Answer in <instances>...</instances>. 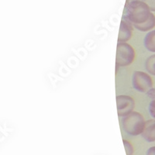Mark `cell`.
Instances as JSON below:
<instances>
[{
	"mask_svg": "<svg viewBox=\"0 0 155 155\" xmlns=\"http://www.w3.org/2000/svg\"><path fill=\"white\" fill-rule=\"evenodd\" d=\"M132 1H135V0H127V3H128L130 2H132Z\"/></svg>",
	"mask_w": 155,
	"mask_h": 155,
	"instance_id": "2e32d148",
	"label": "cell"
},
{
	"mask_svg": "<svg viewBox=\"0 0 155 155\" xmlns=\"http://www.w3.org/2000/svg\"><path fill=\"white\" fill-rule=\"evenodd\" d=\"M133 27L134 26L128 20L123 18L120 23L118 43H126L131 38L133 34Z\"/></svg>",
	"mask_w": 155,
	"mask_h": 155,
	"instance_id": "8992f818",
	"label": "cell"
},
{
	"mask_svg": "<svg viewBox=\"0 0 155 155\" xmlns=\"http://www.w3.org/2000/svg\"><path fill=\"white\" fill-rule=\"evenodd\" d=\"M149 113L150 116L155 119V98L153 99L149 105Z\"/></svg>",
	"mask_w": 155,
	"mask_h": 155,
	"instance_id": "7c38bea8",
	"label": "cell"
},
{
	"mask_svg": "<svg viewBox=\"0 0 155 155\" xmlns=\"http://www.w3.org/2000/svg\"><path fill=\"white\" fill-rule=\"evenodd\" d=\"M133 87L140 92H147L153 88V81L150 75L143 71H136L132 77Z\"/></svg>",
	"mask_w": 155,
	"mask_h": 155,
	"instance_id": "277c9868",
	"label": "cell"
},
{
	"mask_svg": "<svg viewBox=\"0 0 155 155\" xmlns=\"http://www.w3.org/2000/svg\"><path fill=\"white\" fill-rule=\"evenodd\" d=\"M145 68L149 74L155 76V54L151 55L147 59Z\"/></svg>",
	"mask_w": 155,
	"mask_h": 155,
	"instance_id": "30bf717a",
	"label": "cell"
},
{
	"mask_svg": "<svg viewBox=\"0 0 155 155\" xmlns=\"http://www.w3.org/2000/svg\"><path fill=\"white\" fill-rule=\"evenodd\" d=\"M151 14V11L146 3L140 0H135L126 4L125 12L123 18L135 27L147 21Z\"/></svg>",
	"mask_w": 155,
	"mask_h": 155,
	"instance_id": "6da1fadb",
	"label": "cell"
},
{
	"mask_svg": "<svg viewBox=\"0 0 155 155\" xmlns=\"http://www.w3.org/2000/svg\"><path fill=\"white\" fill-rule=\"evenodd\" d=\"M141 135L147 142L155 141V120H149L146 121Z\"/></svg>",
	"mask_w": 155,
	"mask_h": 155,
	"instance_id": "52a82bcc",
	"label": "cell"
},
{
	"mask_svg": "<svg viewBox=\"0 0 155 155\" xmlns=\"http://www.w3.org/2000/svg\"><path fill=\"white\" fill-rule=\"evenodd\" d=\"M155 27V16L152 13L150 17L149 18L147 21L145 22L144 23L140 25H137L135 26V28L137 29L138 30H140L142 32H146L148 30H150Z\"/></svg>",
	"mask_w": 155,
	"mask_h": 155,
	"instance_id": "9c48e42d",
	"label": "cell"
},
{
	"mask_svg": "<svg viewBox=\"0 0 155 155\" xmlns=\"http://www.w3.org/2000/svg\"><path fill=\"white\" fill-rule=\"evenodd\" d=\"M144 3L148 5V7L150 8V11L155 12V0H141Z\"/></svg>",
	"mask_w": 155,
	"mask_h": 155,
	"instance_id": "4fadbf2b",
	"label": "cell"
},
{
	"mask_svg": "<svg viewBox=\"0 0 155 155\" xmlns=\"http://www.w3.org/2000/svg\"><path fill=\"white\" fill-rule=\"evenodd\" d=\"M147 155H155V147L149 148L147 151Z\"/></svg>",
	"mask_w": 155,
	"mask_h": 155,
	"instance_id": "9a60e30c",
	"label": "cell"
},
{
	"mask_svg": "<svg viewBox=\"0 0 155 155\" xmlns=\"http://www.w3.org/2000/svg\"><path fill=\"white\" fill-rule=\"evenodd\" d=\"M143 116L137 112H132L123 120V128L124 131L131 136L142 134L145 126Z\"/></svg>",
	"mask_w": 155,
	"mask_h": 155,
	"instance_id": "7a4b0ae2",
	"label": "cell"
},
{
	"mask_svg": "<svg viewBox=\"0 0 155 155\" xmlns=\"http://www.w3.org/2000/svg\"><path fill=\"white\" fill-rule=\"evenodd\" d=\"M124 147H125L126 152H127V155H133L134 154V147L133 145L131 144L130 142H129L128 140H124Z\"/></svg>",
	"mask_w": 155,
	"mask_h": 155,
	"instance_id": "8fae6325",
	"label": "cell"
},
{
	"mask_svg": "<svg viewBox=\"0 0 155 155\" xmlns=\"http://www.w3.org/2000/svg\"><path fill=\"white\" fill-rule=\"evenodd\" d=\"M147 95L150 97V98H152V99H154L155 98V88H152L151 89L149 90V91L147 92Z\"/></svg>",
	"mask_w": 155,
	"mask_h": 155,
	"instance_id": "5bb4252c",
	"label": "cell"
},
{
	"mask_svg": "<svg viewBox=\"0 0 155 155\" xmlns=\"http://www.w3.org/2000/svg\"><path fill=\"white\" fill-rule=\"evenodd\" d=\"M116 104L119 116L125 117L133 112L135 106V102L132 97L120 95L116 97Z\"/></svg>",
	"mask_w": 155,
	"mask_h": 155,
	"instance_id": "5b68a950",
	"label": "cell"
},
{
	"mask_svg": "<svg viewBox=\"0 0 155 155\" xmlns=\"http://www.w3.org/2000/svg\"><path fill=\"white\" fill-rule=\"evenodd\" d=\"M135 58V51L131 45L126 43H118L116 50V65L127 67L130 65Z\"/></svg>",
	"mask_w": 155,
	"mask_h": 155,
	"instance_id": "3957f363",
	"label": "cell"
},
{
	"mask_svg": "<svg viewBox=\"0 0 155 155\" xmlns=\"http://www.w3.org/2000/svg\"><path fill=\"white\" fill-rule=\"evenodd\" d=\"M144 46L150 52L155 53V30L149 32L144 38Z\"/></svg>",
	"mask_w": 155,
	"mask_h": 155,
	"instance_id": "ba28073f",
	"label": "cell"
}]
</instances>
